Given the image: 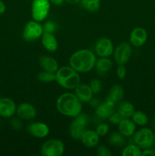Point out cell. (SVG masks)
Listing matches in <instances>:
<instances>
[{"instance_id":"32","label":"cell","mask_w":155,"mask_h":156,"mask_svg":"<svg viewBox=\"0 0 155 156\" xmlns=\"http://www.w3.org/2000/svg\"><path fill=\"white\" fill-rule=\"evenodd\" d=\"M97 154L98 156H111L112 152L106 146L100 145L97 149Z\"/></svg>"},{"instance_id":"37","label":"cell","mask_w":155,"mask_h":156,"mask_svg":"<svg viewBox=\"0 0 155 156\" xmlns=\"http://www.w3.org/2000/svg\"><path fill=\"white\" fill-rule=\"evenodd\" d=\"M6 10V6L5 3L2 0H0V15H2L5 13Z\"/></svg>"},{"instance_id":"25","label":"cell","mask_w":155,"mask_h":156,"mask_svg":"<svg viewBox=\"0 0 155 156\" xmlns=\"http://www.w3.org/2000/svg\"><path fill=\"white\" fill-rule=\"evenodd\" d=\"M141 148L136 144H129L124 148L122 152V156H141Z\"/></svg>"},{"instance_id":"26","label":"cell","mask_w":155,"mask_h":156,"mask_svg":"<svg viewBox=\"0 0 155 156\" xmlns=\"http://www.w3.org/2000/svg\"><path fill=\"white\" fill-rule=\"evenodd\" d=\"M132 118L134 123L138 126H144L148 122V117L147 114L141 111H135L132 114Z\"/></svg>"},{"instance_id":"5","label":"cell","mask_w":155,"mask_h":156,"mask_svg":"<svg viewBox=\"0 0 155 156\" xmlns=\"http://www.w3.org/2000/svg\"><path fill=\"white\" fill-rule=\"evenodd\" d=\"M50 10L49 0H33L31 5V15L34 21L41 22L48 16Z\"/></svg>"},{"instance_id":"34","label":"cell","mask_w":155,"mask_h":156,"mask_svg":"<svg viewBox=\"0 0 155 156\" xmlns=\"http://www.w3.org/2000/svg\"><path fill=\"white\" fill-rule=\"evenodd\" d=\"M108 119H109V121L112 124L118 125L119 123V122L122 120L123 117H122V116L120 115L118 112H116V113L114 112L113 114H112V115H111Z\"/></svg>"},{"instance_id":"19","label":"cell","mask_w":155,"mask_h":156,"mask_svg":"<svg viewBox=\"0 0 155 156\" xmlns=\"http://www.w3.org/2000/svg\"><path fill=\"white\" fill-rule=\"evenodd\" d=\"M41 43L44 48L49 52H55L58 49L59 44L58 41L51 33H43L41 37Z\"/></svg>"},{"instance_id":"15","label":"cell","mask_w":155,"mask_h":156,"mask_svg":"<svg viewBox=\"0 0 155 156\" xmlns=\"http://www.w3.org/2000/svg\"><path fill=\"white\" fill-rule=\"evenodd\" d=\"M27 131L36 138H45L50 133V128L46 123L35 122L28 125Z\"/></svg>"},{"instance_id":"36","label":"cell","mask_w":155,"mask_h":156,"mask_svg":"<svg viewBox=\"0 0 155 156\" xmlns=\"http://www.w3.org/2000/svg\"><path fill=\"white\" fill-rule=\"evenodd\" d=\"M141 155L142 156H153L155 155V149H144V151L141 153Z\"/></svg>"},{"instance_id":"1","label":"cell","mask_w":155,"mask_h":156,"mask_svg":"<svg viewBox=\"0 0 155 156\" xmlns=\"http://www.w3.org/2000/svg\"><path fill=\"white\" fill-rule=\"evenodd\" d=\"M96 56L92 51L82 49L74 52L69 59V66L76 72L87 73L95 66Z\"/></svg>"},{"instance_id":"8","label":"cell","mask_w":155,"mask_h":156,"mask_svg":"<svg viewBox=\"0 0 155 156\" xmlns=\"http://www.w3.org/2000/svg\"><path fill=\"white\" fill-rule=\"evenodd\" d=\"M65 146L59 140H49L41 147V154L43 156H61L64 153Z\"/></svg>"},{"instance_id":"39","label":"cell","mask_w":155,"mask_h":156,"mask_svg":"<svg viewBox=\"0 0 155 156\" xmlns=\"http://www.w3.org/2000/svg\"><path fill=\"white\" fill-rule=\"evenodd\" d=\"M66 2L69 3V4H78V2H80L81 0H65Z\"/></svg>"},{"instance_id":"2","label":"cell","mask_w":155,"mask_h":156,"mask_svg":"<svg viewBox=\"0 0 155 156\" xmlns=\"http://www.w3.org/2000/svg\"><path fill=\"white\" fill-rule=\"evenodd\" d=\"M56 108L62 115L68 117H75L81 112L82 104L75 94L65 92L58 98Z\"/></svg>"},{"instance_id":"4","label":"cell","mask_w":155,"mask_h":156,"mask_svg":"<svg viewBox=\"0 0 155 156\" xmlns=\"http://www.w3.org/2000/svg\"><path fill=\"white\" fill-rule=\"evenodd\" d=\"M74 118V120L70 125V135L74 140H81V137L87 130L86 127L89 123L90 118L85 113L81 112Z\"/></svg>"},{"instance_id":"10","label":"cell","mask_w":155,"mask_h":156,"mask_svg":"<svg viewBox=\"0 0 155 156\" xmlns=\"http://www.w3.org/2000/svg\"><path fill=\"white\" fill-rule=\"evenodd\" d=\"M113 49V44L111 40L107 37L100 38L96 43V53L100 57H108L112 55Z\"/></svg>"},{"instance_id":"27","label":"cell","mask_w":155,"mask_h":156,"mask_svg":"<svg viewBox=\"0 0 155 156\" xmlns=\"http://www.w3.org/2000/svg\"><path fill=\"white\" fill-rule=\"evenodd\" d=\"M109 142L111 145L116 147H121L126 143L124 136L120 133H113L109 138Z\"/></svg>"},{"instance_id":"38","label":"cell","mask_w":155,"mask_h":156,"mask_svg":"<svg viewBox=\"0 0 155 156\" xmlns=\"http://www.w3.org/2000/svg\"><path fill=\"white\" fill-rule=\"evenodd\" d=\"M50 2V3H53L55 5H60L62 3L64 2L65 0H49Z\"/></svg>"},{"instance_id":"11","label":"cell","mask_w":155,"mask_h":156,"mask_svg":"<svg viewBox=\"0 0 155 156\" xmlns=\"http://www.w3.org/2000/svg\"><path fill=\"white\" fill-rule=\"evenodd\" d=\"M147 33L143 27H135L132 30L129 36V42L132 46L136 47H141L146 43Z\"/></svg>"},{"instance_id":"41","label":"cell","mask_w":155,"mask_h":156,"mask_svg":"<svg viewBox=\"0 0 155 156\" xmlns=\"http://www.w3.org/2000/svg\"><path fill=\"white\" fill-rule=\"evenodd\" d=\"M153 124H154V127H155V117H154V120H153Z\"/></svg>"},{"instance_id":"12","label":"cell","mask_w":155,"mask_h":156,"mask_svg":"<svg viewBox=\"0 0 155 156\" xmlns=\"http://www.w3.org/2000/svg\"><path fill=\"white\" fill-rule=\"evenodd\" d=\"M17 107L15 101L9 98H0V116L5 118L12 117L16 114Z\"/></svg>"},{"instance_id":"3","label":"cell","mask_w":155,"mask_h":156,"mask_svg":"<svg viewBox=\"0 0 155 156\" xmlns=\"http://www.w3.org/2000/svg\"><path fill=\"white\" fill-rule=\"evenodd\" d=\"M56 81L65 89H74L80 84V76L71 66H62L56 73Z\"/></svg>"},{"instance_id":"18","label":"cell","mask_w":155,"mask_h":156,"mask_svg":"<svg viewBox=\"0 0 155 156\" xmlns=\"http://www.w3.org/2000/svg\"><path fill=\"white\" fill-rule=\"evenodd\" d=\"M40 65L43 71L49 73H56L59 69V64L57 61L52 56H43L40 58Z\"/></svg>"},{"instance_id":"29","label":"cell","mask_w":155,"mask_h":156,"mask_svg":"<svg viewBox=\"0 0 155 156\" xmlns=\"http://www.w3.org/2000/svg\"><path fill=\"white\" fill-rule=\"evenodd\" d=\"M57 25L56 23L53 21H46L44 24L43 25V33H51L53 34L56 30Z\"/></svg>"},{"instance_id":"9","label":"cell","mask_w":155,"mask_h":156,"mask_svg":"<svg viewBox=\"0 0 155 156\" xmlns=\"http://www.w3.org/2000/svg\"><path fill=\"white\" fill-rule=\"evenodd\" d=\"M132 46L127 42H122L117 46L114 52V59L118 65H125L132 56Z\"/></svg>"},{"instance_id":"33","label":"cell","mask_w":155,"mask_h":156,"mask_svg":"<svg viewBox=\"0 0 155 156\" xmlns=\"http://www.w3.org/2000/svg\"><path fill=\"white\" fill-rule=\"evenodd\" d=\"M11 126H12V128L15 129H16V130H20V129L22 128V121H21V119L19 118V117H18V118L17 117H15V118H12V120H11Z\"/></svg>"},{"instance_id":"35","label":"cell","mask_w":155,"mask_h":156,"mask_svg":"<svg viewBox=\"0 0 155 156\" xmlns=\"http://www.w3.org/2000/svg\"><path fill=\"white\" fill-rule=\"evenodd\" d=\"M117 76L119 79H124L126 76V69L124 65H118L116 70Z\"/></svg>"},{"instance_id":"14","label":"cell","mask_w":155,"mask_h":156,"mask_svg":"<svg viewBox=\"0 0 155 156\" xmlns=\"http://www.w3.org/2000/svg\"><path fill=\"white\" fill-rule=\"evenodd\" d=\"M16 114L21 120H30L36 117V110L30 104L22 103L17 108Z\"/></svg>"},{"instance_id":"31","label":"cell","mask_w":155,"mask_h":156,"mask_svg":"<svg viewBox=\"0 0 155 156\" xmlns=\"http://www.w3.org/2000/svg\"><path fill=\"white\" fill-rule=\"evenodd\" d=\"M109 125L106 124V123H101V124L98 125L97 127L96 128V132L100 136H103L106 135L109 132Z\"/></svg>"},{"instance_id":"7","label":"cell","mask_w":155,"mask_h":156,"mask_svg":"<svg viewBox=\"0 0 155 156\" xmlns=\"http://www.w3.org/2000/svg\"><path fill=\"white\" fill-rule=\"evenodd\" d=\"M153 131L149 128H141L134 133V143L142 149L151 148L153 145Z\"/></svg>"},{"instance_id":"24","label":"cell","mask_w":155,"mask_h":156,"mask_svg":"<svg viewBox=\"0 0 155 156\" xmlns=\"http://www.w3.org/2000/svg\"><path fill=\"white\" fill-rule=\"evenodd\" d=\"M81 6L90 12H96L100 8V0H81Z\"/></svg>"},{"instance_id":"17","label":"cell","mask_w":155,"mask_h":156,"mask_svg":"<svg viewBox=\"0 0 155 156\" xmlns=\"http://www.w3.org/2000/svg\"><path fill=\"white\" fill-rule=\"evenodd\" d=\"M135 123L129 118H123L118 124L119 131L124 136H132L134 135L136 129Z\"/></svg>"},{"instance_id":"40","label":"cell","mask_w":155,"mask_h":156,"mask_svg":"<svg viewBox=\"0 0 155 156\" xmlns=\"http://www.w3.org/2000/svg\"><path fill=\"white\" fill-rule=\"evenodd\" d=\"M153 146H155V133L153 135Z\"/></svg>"},{"instance_id":"28","label":"cell","mask_w":155,"mask_h":156,"mask_svg":"<svg viewBox=\"0 0 155 156\" xmlns=\"http://www.w3.org/2000/svg\"><path fill=\"white\" fill-rule=\"evenodd\" d=\"M37 79L43 82H51L56 80V73H49V72H41L36 76Z\"/></svg>"},{"instance_id":"30","label":"cell","mask_w":155,"mask_h":156,"mask_svg":"<svg viewBox=\"0 0 155 156\" xmlns=\"http://www.w3.org/2000/svg\"><path fill=\"white\" fill-rule=\"evenodd\" d=\"M89 85L94 94H98L101 91V82L98 79H92L90 82Z\"/></svg>"},{"instance_id":"22","label":"cell","mask_w":155,"mask_h":156,"mask_svg":"<svg viewBox=\"0 0 155 156\" xmlns=\"http://www.w3.org/2000/svg\"><path fill=\"white\" fill-rule=\"evenodd\" d=\"M95 66L100 74H105L112 69V62L108 57H101L96 61Z\"/></svg>"},{"instance_id":"6","label":"cell","mask_w":155,"mask_h":156,"mask_svg":"<svg viewBox=\"0 0 155 156\" xmlns=\"http://www.w3.org/2000/svg\"><path fill=\"white\" fill-rule=\"evenodd\" d=\"M43 34V25L38 21H28L24 26L22 32V37L26 42H33L41 37Z\"/></svg>"},{"instance_id":"21","label":"cell","mask_w":155,"mask_h":156,"mask_svg":"<svg viewBox=\"0 0 155 156\" xmlns=\"http://www.w3.org/2000/svg\"><path fill=\"white\" fill-rule=\"evenodd\" d=\"M117 112L123 117V118H130L132 117V114L135 112V108L131 102L122 101L119 104Z\"/></svg>"},{"instance_id":"13","label":"cell","mask_w":155,"mask_h":156,"mask_svg":"<svg viewBox=\"0 0 155 156\" xmlns=\"http://www.w3.org/2000/svg\"><path fill=\"white\" fill-rule=\"evenodd\" d=\"M115 104L110 99L106 98L103 103L100 104L96 108V115L100 119H107L115 111Z\"/></svg>"},{"instance_id":"16","label":"cell","mask_w":155,"mask_h":156,"mask_svg":"<svg viewBox=\"0 0 155 156\" xmlns=\"http://www.w3.org/2000/svg\"><path fill=\"white\" fill-rule=\"evenodd\" d=\"M74 94L81 103H88L92 99L94 93L90 85L86 84H79L74 88Z\"/></svg>"},{"instance_id":"23","label":"cell","mask_w":155,"mask_h":156,"mask_svg":"<svg viewBox=\"0 0 155 156\" xmlns=\"http://www.w3.org/2000/svg\"><path fill=\"white\" fill-rule=\"evenodd\" d=\"M124 96V89L120 85H114L109 90L107 98L110 99L114 103L120 101Z\"/></svg>"},{"instance_id":"20","label":"cell","mask_w":155,"mask_h":156,"mask_svg":"<svg viewBox=\"0 0 155 156\" xmlns=\"http://www.w3.org/2000/svg\"><path fill=\"white\" fill-rule=\"evenodd\" d=\"M99 140H100V136L96 131L86 130L81 137L80 140L82 142L84 146L88 148H92L98 144Z\"/></svg>"}]
</instances>
